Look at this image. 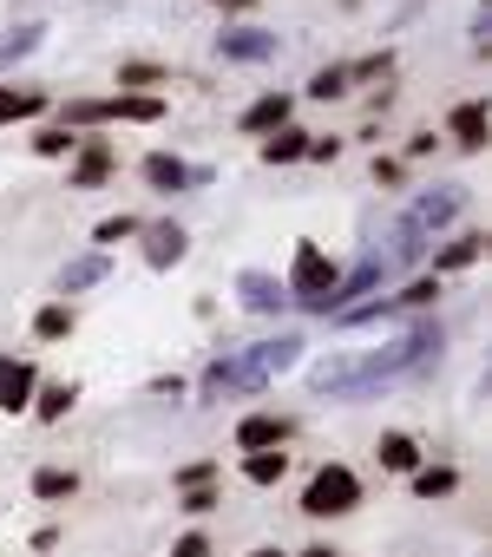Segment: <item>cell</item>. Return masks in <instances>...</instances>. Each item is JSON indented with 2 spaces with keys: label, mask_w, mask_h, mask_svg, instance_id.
I'll return each instance as SVG.
<instances>
[{
  "label": "cell",
  "mask_w": 492,
  "mask_h": 557,
  "mask_svg": "<svg viewBox=\"0 0 492 557\" xmlns=\"http://www.w3.org/2000/svg\"><path fill=\"white\" fill-rule=\"evenodd\" d=\"M40 21H21V27H8L0 34V66H14V60H27V53H40Z\"/></svg>",
  "instance_id": "obj_24"
},
{
  "label": "cell",
  "mask_w": 492,
  "mask_h": 557,
  "mask_svg": "<svg viewBox=\"0 0 492 557\" xmlns=\"http://www.w3.org/2000/svg\"><path fill=\"white\" fill-rule=\"evenodd\" d=\"M243 479H250V485H283V479H290V453H283V446L243 453Z\"/></svg>",
  "instance_id": "obj_21"
},
{
  "label": "cell",
  "mask_w": 492,
  "mask_h": 557,
  "mask_svg": "<svg viewBox=\"0 0 492 557\" xmlns=\"http://www.w3.org/2000/svg\"><path fill=\"white\" fill-rule=\"evenodd\" d=\"M145 184H151L158 197H177V190L210 184V171H204V164H184V158H171V151H151V158H145Z\"/></svg>",
  "instance_id": "obj_8"
},
{
  "label": "cell",
  "mask_w": 492,
  "mask_h": 557,
  "mask_svg": "<svg viewBox=\"0 0 492 557\" xmlns=\"http://www.w3.org/2000/svg\"><path fill=\"white\" fill-rule=\"evenodd\" d=\"M73 492H79V472H66V466H40L34 472V498L53 505V498H73Z\"/></svg>",
  "instance_id": "obj_27"
},
{
  "label": "cell",
  "mask_w": 492,
  "mask_h": 557,
  "mask_svg": "<svg viewBox=\"0 0 492 557\" xmlns=\"http://www.w3.org/2000/svg\"><path fill=\"white\" fill-rule=\"evenodd\" d=\"M112 171H119L112 138H79V151H73V190H99Z\"/></svg>",
  "instance_id": "obj_12"
},
{
  "label": "cell",
  "mask_w": 492,
  "mask_h": 557,
  "mask_svg": "<svg viewBox=\"0 0 492 557\" xmlns=\"http://www.w3.org/2000/svg\"><path fill=\"white\" fill-rule=\"evenodd\" d=\"M290 433H296V420H283V413H243V420H236V453L290 446Z\"/></svg>",
  "instance_id": "obj_11"
},
{
  "label": "cell",
  "mask_w": 492,
  "mask_h": 557,
  "mask_svg": "<svg viewBox=\"0 0 492 557\" xmlns=\"http://www.w3.org/2000/svg\"><path fill=\"white\" fill-rule=\"evenodd\" d=\"M407 171H401V158H374V184H401Z\"/></svg>",
  "instance_id": "obj_37"
},
{
  "label": "cell",
  "mask_w": 492,
  "mask_h": 557,
  "mask_svg": "<svg viewBox=\"0 0 492 557\" xmlns=\"http://www.w3.org/2000/svg\"><path fill=\"white\" fill-rule=\"evenodd\" d=\"M210 8H257V0H210Z\"/></svg>",
  "instance_id": "obj_39"
},
{
  "label": "cell",
  "mask_w": 492,
  "mask_h": 557,
  "mask_svg": "<svg viewBox=\"0 0 492 557\" xmlns=\"http://www.w3.org/2000/svg\"><path fill=\"white\" fill-rule=\"evenodd\" d=\"M40 112H47V92H34V86H0V125L40 119Z\"/></svg>",
  "instance_id": "obj_23"
},
{
  "label": "cell",
  "mask_w": 492,
  "mask_h": 557,
  "mask_svg": "<svg viewBox=\"0 0 492 557\" xmlns=\"http://www.w3.org/2000/svg\"><path fill=\"white\" fill-rule=\"evenodd\" d=\"M446 138H453L459 151H485V138H492V119H485V99H459V106L446 112Z\"/></svg>",
  "instance_id": "obj_14"
},
{
  "label": "cell",
  "mask_w": 492,
  "mask_h": 557,
  "mask_svg": "<svg viewBox=\"0 0 492 557\" xmlns=\"http://www.w3.org/2000/svg\"><path fill=\"white\" fill-rule=\"evenodd\" d=\"M138 236H145V262H151V269H177V262L190 256V236H184V223H171V216H164V223H145Z\"/></svg>",
  "instance_id": "obj_15"
},
{
  "label": "cell",
  "mask_w": 492,
  "mask_h": 557,
  "mask_svg": "<svg viewBox=\"0 0 492 557\" xmlns=\"http://www.w3.org/2000/svg\"><path fill=\"white\" fill-rule=\"evenodd\" d=\"M171 557H217V544H210L204 531H184V537L171 544Z\"/></svg>",
  "instance_id": "obj_35"
},
{
  "label": "cell",
  "mask_w": 492,
  "mask_h": 557,
  "mask_svg": "<svg viewBox=\"0 0 492 557\" xmlns=\"http://www.w3.org/2000/svg\"><path fill=\"white\" fill-rule=\"evenodd\" d=\"M138 230H145V223H138V216H125V210H119V216H106V223H99V230H93V243H99V249H106V243H125V236H138Z\"/></svg>",
  "instance_id": "obj_33"
},
{
  "label": "cell",
  "mask_w": 492,
  "mask_h": 557,
  "mask_svg": "<svg viewBox=\"0 0 492 557\" xmlns=\"http://www.w3.org/2000/svg\"><path fill=\"white\" fill-rule=\"evenodd\" d=\"M440 342H446L440 322H414L401 342H388L368 361H329V368H316V394L322 400H361V394H374V387H388V381H401L414 368H433L440 361Z\"/></svg>",
  "instance_id": "obj_1"
},
{
  "label": "cell",
  "mask_w": 492,
  "mask_h": 557,
  "mask_svg": "<svg viewBox=\"0 0 492 557\" xmlns=\"http://www.w3.org/2000/svg\"><path fill=\"white\" fill-rule=\"evenodd\" d=\"M485 256V230H459L453 243H440L433 249V275H453V269H472Z\"/></svg>",
  "instance_id": "obj_18"
},
{
  "label": "cell",
  "mask_w": 492,
  "mask_h": 557,
  "mask_svg": "<svg viewBox=\"0 0 492 557\" xmlns=\"http://www.w3.org/2000/svg\"><path fill=\"white\" fill-rule=\"evenodd\" d=\"M407 479H414L420 498H453V492H459V472H453V466H414Z\"/></svg>",
  "instance_id": "obj_25"
},
{
  "label": "cell",
  "mask_w": 492,
  "mask_h": 557,
  "mask_svg": "<svg viewBox=\"0 0 492 557\" xmlns=\"http://www.w3.org/2000/svg\"><path fill=\"white\" fill-rule=\"evenodd\" d=\"M112 275V256L106 249H86V256H73L66 269H60V296H79V289H99Z\"/></svg>",
  "instance_id": "obj_17"
},
{
  "label": "cell",
  "mask_w": 492,
  "mask_h": 557,
  "mask_svg": "<svg viewBox=\"0 0 492 557\" xmlns=\"http://www.w3.org/2000/svg\"><path fill=\"white\" fill-rule=\"evenodd\" d=\"M355 505H361V479H355V466L329 459V466L309 472V485H303V511H309V518H348Z\"/></svg>",
  "instance_id": "obj_5"
},
{
  "label": "cell",
  "mask_w": 492,
  "mask_h": 557,
  "mask_svg": "<svg viewBox=\"0 0 492 557\" xmlns=\"http://www.w3.org/2000/svg\"><path fill=\"white\" fill-rule=\"evenodd\" d=\"M164 99L158 92H112V99H66V132L86 125H158Z\"/></svg>",
  "instance_id": "obj_3"
},
{
  "label": "cell",
  "mask_w": 492,
  "mask_h": 557,
  "mask_svg": "<svg viewBox=\"0 0 492 557\" xmlns=\"http://www.w3.org/2000/svg\"><path fill=\"white\" fill-rule=\"evenodd\" d=\"M217 505H223L217 485H190V492H177V511H184V518H210Z\"/></svg>",
  "instance_id": "obj_32"
},
{
  "label": "cell",
  "mask_w": 492,
  "mask_h": 557,
  "mask_svg": "<svg viewBox=\"0 0 492 557\" xmlns=\"http://www.w3.org/2000/svg\"><path fill=\"white\" fill-rule=\"evenodd\" d=\"M119 86L151 92V86H171V73H164V66H151V60H125V66H119Z\"/></svg>",
  "instance_id": "obj_28"
},
{
  "label": "cell",
  "mask_w": 492,
  "mask_h": 557,
  "mask_svg": "<svg viewBox=\"0 0 492 557\" xmlns=\"http://www.w3.org/2000/svg\"><path fill=\"white\" fill-rule=\"evenodd\" d=\"M34 387H40V368L34 361L0 355V413H27L34 407Z\"/></svg>",
  "instance_id": "obj_10"
},
{
  "label": "cell",
  "mask_w": 492,
  "mask_h": 557,
  "mask_svg": "<svg viewBox=\"0 0 492 557\" xmlns=\"http://www.w3.org/2000/svg\"><path fill=\"white\" fill-rule=\"evenodd\" d=\"M73 400H79V387H73V381H40V387H34V407H27V413H34L40 426H60V420L73 413Z\"/></svg>",
  "instance_id": "obj_19"
},
{
  "label": "cell",
  "mask_w": 492,
  "mask_h": 557,
  "mask_svg": "<svg viewBox=\"0 0 492 557\" xmlns=\"http://www.w3.org/2000/svg\"><path fill=\"white\" fill-rule=\"evenodd\" d=\"M236 302L250 309V315H283V309H290V289L276 283L270 269H243V275H236Z\"/></svg>",
  "instance_id": "obj_9"
},
{
  "label": "cell",
  "mask_w": 492,
  "mask_h": 557,
  "mask_svg": "<svg viewBox=\"0 0 492 557\" xmlns=\"http://www.w3.org/2000/svg\"><path fill=\"white\" fill-rule=\"evenodd\" d=\"M459 203H466V197H459L453 184H440V190H420V197L407 203V223H414L420 236H433V230H446V223L459 216Z\"/></svg>",
  "instance_id": "obj_13"
},
{
  "label": "cell",
  "mask_w": 492,
  "mask_h": 557,
  "mask_svg": "<svg viewBox=\"0 0 492 557\" xmlns=\"http://www.w3.org/2000/svg\"><path fill=\"white\" fill-rule=\"evenodd\" d=\"M296 557H342L335 544H309V550H296Z\"/></svg>",
  "instance_id": "obj_38"
},
{
  "label": "cell",
  "mask_w": 492,
  "mask_h": 557,
  "mask_svg": "<svg viewBox=\"0 0 492 557\" xmlns=\"http://www.w3.org/2000/svg\"><path fill=\"white\" fill-rule=\"evenodd\" d=\"M217 53H223L230 66H270V60L283 53V40L263 34V27H230V34H217Z\"/></svg>",
  "instance_id": "obj_7"
},
{
  "label": "cell",
  "mask_w": 492,
  "mask_h": 557,
  "mask_svg": "<svg viewBox=\"0 0 492 557\" xmlns=\"http://www.w3.org/2000/svg\"><path fill=\"white\" fill-rule=\"evenodd\" d=\"M374 459H381V472H414V466H427L407 433H381V440H374Z\"/></svg>",
  "instance_id": "obj_20"
},
{
  "label": "cell",
  "mask_w": 492,
  "mask_h": 557,
  "mask_svg": "<svg viewBox=\"0 0 492 557\" xmlns=\"http://www.w3.org/2000/svg\"><path fill=\"white\" fill-rule=\"evenodd\" d=\"M348 92H355V86H348V66H322V73L309 79V99H322V106H329V99H348Z\"/></svg>",
  "instance_id": "obj_30"
},
{
  "label": "cell",
  "mask_w": 492,
  "mask_h": 557,
  "mask_svg": "<svg viewBox=\"0 0 492 557\" xmlns=\"http://www.w3.org/2000/svg\"><path fill=\"white\" fill-rule=\"evenodd\" d=\"M290 112H296V99H290V92H263V99L243 106V132H250V138H270V132H283V125H290Z\"/></svg>",
  "instance_id": "obj_16"
},
{
  "label": "cell",
  "mask_w": 492,
  "mask_h": 557,
  "mask_svg": "<svg viewBox=\"0 0 492 557\" xmlns=\"http://www.w3.org/2000/svg\"><path fill=\"white\" fill-rule=\"evenodd\" d=\"M309 158H316V164H335V158H342V138H309Z\"/></svg>",
  "instance_id": "obj_36"
},
{
  "label": "cell",
  "mask_w": 492,
  "mask_h": 557,
  "mask_svg": "<svg viewBox=\"0 0 492 557\" xmlns=\"http://www.w3.org/2000/svg\"><path fill=\"white\" fill-rule=\"evenodd\" d=\"M250 557H283V550H276V544H257V550H250Z\"/></svg>",
  "instance_id": "obj_40"
},
{
  "label": "cell",
  "mask_w": 492,
  "mask_h": 557,
  "mask_svg": "<svg viewBox=\"0 0 492 557\" xmlns=\"http://www.w3.org/2000/svg\"><path fill=\"white\" fill-rule=\"evenodd\" d=\"M433 296H440V275H414V283L394 296V309H401V315H414V309H433Z\"/></svg>",
  "instance_id": "obj_29"
},
{
  "label": "cell",
  "mask_w": 492,
  "mask_h": 557,
  "mask_svg": "<svg viewBox=\"0 0 492 557\" xmlns=\"http://www.w3.org/2000/svg\"><path fill=\"white\" fill-rule=\"evenodd\" d=\"M309 138H316V132H296V125L270 132V138H263V164H296V158H309Z\"/></svg>",
  "instance_id": "obj_22"
},
{
  "label": "cell",
  "mask_w": 492,
  "mask_h": 557,
  "mask_svg": "<svg viewBox=\"0 0 492 557\" xmlns=\"http://www.w3.org/2000/svg\"><path fill=\"white\" fill-rule=\"evenodd\" d=\"M303 361V335H276V342H250V348H223L204 381H197V400H230V394H263L276 374H290Z\"/></svg>",
  "instance_id": "obj_2"
},
{
  "label": "cell",
  "mask_w": 492,
  "mask_h": 557,
  "mask_svg": "<svg viewBox=\"0 0 492 557\" xmlns=\"http://www.w3.org/2000/svg\"><path fill=\"white\" fill-rule=\"evenodd\" d=\"M66 335H73V309H66V302L34 309V342H66Z\"/></svg>",
  "instance_id": "obj_26"
},
{
  "label": "cell",
  "mask_w": 492,
  "mask_h": 557,
  "mask_svg": "<svg viewBox=\"0 0 492 557\" xmlns=\"http://www.w3.org/2000/svg\"><path fill=\"white\" fill-rule=\"evenodd\" d=\"M79 138H86V132H66V125H47V132L34 138V151H40V158H73V151H79Z\"/></svg>",
  "instance_id": "obj_31"
},
{
  "label": "cell",
  "mask_w": 492,
  "mask_h": 557,
  "mask_svg": "<svg viewBox=\"0 0 492 557\" xmlns=\"http://www.w3.org/2000/svg\"><path fill=\"white\" fill-rule=\"evenodd\" d=\"M210 479H217V459H197V466H177V479H171V485H177V492H190V485H210Z\"/></svg>",
  "instance_id": "obj_34"
},
{
  "label": "cell",
  "mask_w": 492,
  "mask_h": 557,
  "mask_svg": "<svg viewBox=\"0 0 492 557\" xmlns=\"http://www.w3.org/2000/svg\"><path fill=\"white\" fill-rule=\"evenodd\" d=\"M388 283H394V262H388L381 249H368V256H361V262L342 275V283H335V296L322 302V315H348V309H361L368 296H381Z\"/></svg>",
  "instance_id": "obj_6"
},
{
  "label": "cell",
  "mask_w": 492,
  "mask_h": 557,
  "mask_svg": "<svg viewBox=\"0 0 492 557\" xmlns=\"http://www.w3.org/2000/svg\"><path fill=\"white\" fill-rule=\"evenodd\" d=\"M335 283H342V262H335L322 243H309V236H303V243H296V262H290V283H283V289H290V302H303L309 315H322V302L335 296Z\"/></svg>",
  "instance_id": "obj_4"
}]
</instances>
